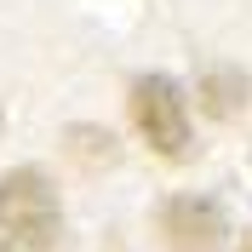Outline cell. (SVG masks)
<instances>
[{
    "instance_id": "cell-5",
    "label": "cell",
    "mask_w": 252,
    "mask_h": 252,
    "mask_svg": "<svg viewBox=\"0 0 252 252\" xmlns=\"http://www.w3.org/2000/svg\"><path fill=\"white\" fill-rule=\"evenodd\" d=\"M0 252H12V241H6V235H0Z\"/></svg>"
},
{
    "instance_id": "cell-1",
    "label": "cell",
    "mask_w": 252,
    "mask_h": 252,
    "mask_svg": "<svg viewBox=\"0 0 252 252\" xmlns=\"http://www.w3.org/2000/svg\"><path fill=\"white\" fill-rule=\"evenodd\" d=\"M0 235L23 241L34 252H52V235H58V195L46 189V178L17 166V172L0 178Z\"/></svg>"
},
{
    "instance_id": "cell-2",
    "label": "cell",
    "mask_w": 252,
    "mask_h": 252,
    "mask_svg": "<svg viewBox=\"0 0 252 252\" xmlns=\"http://www.w3.org/2000/svg\"><path fill=\"white\" fill-rule=\"evenodd\" d=\"M132 126L155 155H166V160L189 155V109H184V92L166 75L132 80Z\"/></svg>"
},
{
    "instance_id": "cell-6",
    "label": "cell",
    "mask_w": 252,
    "mask_h": 252,
    "mask_svg": "<svg viewBox=\"0 0 252 252\" xmlns=\"http://www.w3.org/2000/svg\"><path fill=\"white\" fill-rule=\"evenodd\" d=\"M241 252H252V235H247V247H241Z\"/></svg>"
},
{
    "instance_id": "cell-4",
    "label": "cell",
    "mask_w": 252,
    "mask_h": 252,
    "mask_svg": "<svg viewBox=\"0 0 252 252\" xmlns=\"http://www.w3.org/2000/svg\"><path fill=\"white\" fill-rule=\"evenodd\" d=\"M235 103H247V80L241 75H206V109L235 115Z\"/></svg>"
},
{
    "instance_id": "cell-3",
    "label": "cell",
    "mask_w": 252,
    "mask_h": 252,
    "mask_svg": "<svg viewBox=\"0 0 252 252\" xmlns=\"http://www.w3.org/2000/svg\"><path fill=\"white\" fill-rule=\"evenodd\" d=\"M160 235L172 241V252H206L212 241L223 235L218 206H212V201H195V195L166 201V212H160Z\"/></svg>"
}]
</instances>
